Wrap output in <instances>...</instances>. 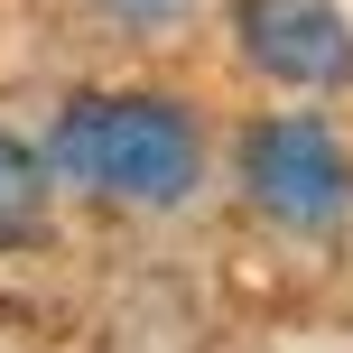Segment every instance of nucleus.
<instances>
[{
    "label": "nucleus",
    "mask_w": 353,
    "mask_h": 353,
    "mask_svg": "<svg viewBox=\"0 0 353 353\" xmlns=\"http://www.w3.org/2000/svg\"><path fill=\"white\" fill-rule=\"evenodd\" d=\"M47 168L103 205H186L205 176V130L168 93H74L47 130Z\"/></svg>",
    "instance_id": "1"
},
{
    "label": "nucleus",
    "mask_w": 353,
    "mask_h": 353,
    "mask_svg": "<svg viewBox=\"0 0 353 353\" xmlns=\"http://www.w3.org/2000/svg\"><path fill=\"white\" fill-rule=\"evenodd\" d=\"M242 195L288 232H325L353 205V159H344V140L325 121L279 112V121H261L242 140Z\"/></svg>",
    "instance_id": "2"
},
{
    "label": "nucleus",
    "mask_w": 353,
    "mask_h": 353,
    "mask_svg": "<svg viewBox=\"0 0 353 353\" xmlns=\"http://www.w3.org/2000/svg\"><path fill=\"white\" fill-rule=\"evenodd\" d=\"M232 28H242V56L270 84H307V93L353 84V28L325 0H242Z\"/></svg>",
    "instance_id": "3"
},
{
    "label": "nucleus",
    "mask_w": 353,
    "mask_h": 353,
    "mask_svg": "<svg viewBox=\"0 0 353 353\" xmlns=\"http://www.w3.org/2000/svg\"><path fill=\"white\" fill-rule=\"evenodd\" d=\"M37 214H47V159L0 130V242H28Z\"/></svg>",
    "instance_id": "4"
},
{
    "label": "nucleus",
    "mask_w": 353,
    "mask_h": 353,
    "mask_svg": "<svg viewBox=\"0 0 353 353\" xmlns=\"http://www.w3.org/2000/svg\"><path fill=\"white\" fill-rule=\"evenodd\" d=\"M195 0H103V19H121V28H168V19H186Z\"/></svg>",
    "instance_id": "5"
}]
</instances>
